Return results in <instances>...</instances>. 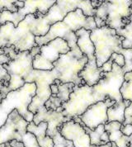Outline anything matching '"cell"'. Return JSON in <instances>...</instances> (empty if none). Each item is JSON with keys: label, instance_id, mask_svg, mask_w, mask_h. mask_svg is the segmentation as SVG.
Instances as JSON below:
<instances>
[{"label": "cell", "instance_id": "cell-38", "mask_svg": "<svg viewBox=\"0 0 132 147\" xmlns=\"http://www.w3.org/2000/svg\"><path fill=\"white\" fill-rule=\"evenodd\" d=\"M102 3V1H96V0H92L91 1V4H92V7L94 9H97Z\"/></svg>", "mask_w": 132, "mask_h": 147}, {"label": "cell", "instance_id": "cell-9", "mask_svg": "<svg viewBox=\"0 0 132 147\" xmlns=\"http://www.w3.org/2000/svg\"><path fill=\"white\" fill-rule=\"evenodd\" d=\"M87 63L88 57L85 55L80 57L70 51L65 55H60L59 59L53 63V65L54 69L59 72V80L62 84L73 83L75 86H79L86 84L79 74Z\"/></svg>", "mask_w": 132, "mask_h": 147}, {"label": "cell", "instance_id": "cell-39", "mask_svg": "<svg viewBox=\"0 0 132 147\" xmlns=\"http://www.w3.org/2000/svg\"><path fill=\"white\" fill-rule=\"evenodd\" d=\"M13 4L18 7V9L22 8V7H24V5H25L24 1H14V3H13Z\"/></svg>", "mask_w": 132, "mask_h": 147}, {"label": "cell", "instance_id": "cell-18", "mask_svg": "<svg viewBox=\"0 0 132 147\" xmlns=\"http://www.w3.org/2000/svg\"><path fill=\"white\" fill-rule=\"evenodd\" d=\"M121 126L122 124L118 121H110L104 125L109 135L110 142L115 143L117 147H130V136L121 132Z\"/></svg>", "mask_w": 132, "mask_h": 147}, {"label": "cell", "instance_id": "cell-33", "mask_svg": "<svg viewBox=\"0 0 132 147\" xmlns=\"http://www.w3.org/2000/svg\"><path fill=\"white\" fill-rule=\"evenodd\" d=\"M30 54H31V55L33 57V59L37 55H40V47H33L32 49L30 51Z\"/></svg>", "mask_w": 132, "mask_h": 147}, {"label": "cell", "instance_id": "cell-13", "mask_svg": "<svg viewBox=\"0 0 132 147\" xmlns=\"http://www.w3.org/2000/svg\"><path fill=\"white\" fill-rule=\"evenodd\" d=\"M56 3L55 0L49 1H24V7L18 9L17 13H11L9 11L4 10L0 13V26L5 24L6 22H12L14 27H18V24L27 15L36 14L40 12L43 15H46L49 12L50 8Z\"/></svg>", "mask_w": 132, "mask_h": 147}, {"label": "cell", "instance_id": "cell-20", "mask_svg": "<svg viewBox=\"0 0 132 147\" xmlns=\"http://www.w3.org/2000/svg\"><path fill=\"white\" fill-rule=\"evenodd\" d=\"M83 127L85 130L86 133L89 136L91 146H104L110 142L109 135L105 130L104 125H99L95 130H91L85 127L84 125Z\"/></svg>", "mask_w": 132, "mask_h": 147}, {"label": "cell", "instance_id": "cell-26", "mask_svg": "<svg viewBox=\"0 0 132 147\" xmlns=\"http://www.w3.org/2000/svg\"><path fill=\"white\" fill-rule=\"evenodd\" d=\"M14 1L9 0V1H5V0H0V13H3V11L7 10L11 13H17L18 11V8L16 7L14 4Z\"/></svg>", "mask_w": 132, "mask_h": 147}, {"label": "cell", "instance_id": "cell-28", "mask_svg": "<svg viewBox=\"0 0 132 147\" xmlns=\"http://www.w3.org/2000/svg\"><path fill=\"white\" fill-rule=\"evenodd\" d=\"M3 51L4 55H7V57H9L11 60H14V59L17 57L18 54L19 53V51H18L16 50L15 47H13V46H12V47H5V48L3 49Z\"/></svg>", "mask_w": 132, "mask_h": 147}, {"label": "cell", "instance_id": "cell-27", "mask_svg": "<svg viewBox=\"0 0 132 147\" xmlns=\"http://www.w3.org/2000/svg\"><path fill=\"white\" fill-rule=\"evenodd\" d=\"M125 121L122 123V126L126 125H131L132 124V102H131L130 106L126 107L125 110Z\"/></svg>", "mask_w": 132, "mask_h": 147}, {"label": "cell", "instance_id": "cell-6", "mask_svg": "<svg viewBox=\"0 0 132 147\" xmlns=\"http://www.w3.org/2000/svg\"><path fill=\"white\" fill-rule=\"evenodd\" d=\"M59 74L53 69L51 71L32 69L29 74L24 79L25 83H35L36 85V95L32 98L31 104L28 106V110L34 115L43 106L46 102L52 95L51 91V85L55 84V80H59Z\"/></svg>", "mask_w": 132, "mask_h": 147}, {"label": "cell", "instance_id": "cell-36", "mask_svg": "<svg viewBox=\"0 0 132 147\" xmlns=\"http://www.w3.org/2000/svg\"><path fill=\"white\" fill-rule=\"evenodd\" d=\"M10 60H11L10 58L7 57L4 54L3 55H0V65H3L5 64H7L8 62H10Z\"/></svg>", "mask_w": 132, "mask_h": 147}, {"label": "cell", "instance_id": "cell-40", "mask_svg": "<svg viewBox=\"0 0 132 147\" xmlns=\"http://www.w3.org/2000/svg\"><path fill=\"white\" fill-rule=\"evenodd\" d=\"M112 142H109L107 144H106L104 146H91V147H112Z\"/></svg>", "mask_w": 132, "mask_h": 147}, {"label": "cell", "instance_id": "cell-44", "mask_svg": "<svg viewBox=\"0 0 132 147\" xmlns=\"http://www.w3.org/2000/svg\"><path fill=\"white\" fill-rule=\"evenodd\" d=\"M0 147H5V145L3 144V145H0Z\"/></svg>", "mask_w": 132, "mask_h": 147}, {"label": "cell", "instance_id": "cell-43", "mask_svg": "<svg viewBox=\"0 0 132 147\" xmlns=\"http://www.w3.org/2000/svg\"><path fill=\"white\" fill-rule=\"evenodd\" d=\"M112 147H117V145H116L115 143H112Z\"/></svg>", "mask_w": 132, "mask_h": 147}, {"label": "cell", "instance_id": "cell-10", "mask_svg": "<svg viewBox=\"0 0 132 147\" xmlns=\"http://www.w3.org/2000/svg\"><path fill=\"white\" fill-rule=\"evenodd\" d=\"M96 102L97 101L92 94V87L87 84L74 86L69 101L61 106L63 108L62 113L65 117L72 120L73 117L84 113L88 107Z\"/></svg>", "mask_w": 132, "mask_h": 147}, {"label": "cell", "instance_id": "cell-24", "mask_svg": "<svg viewBox=\"0 0 132 147\" xmlns=\"http://www.w3.org/2000/svg\"><path fill=\"white\" fill-rule=\"evenodd\" d=\"M62 106V102L59 98L56 97V95H51V98L46 101L45 103V107L47 110H52L56 111L57 108Z\"/></svg>", "mask_w": 132, "mask_h": 147}, {"label": "cell", "instance_id": "cell-14", "mask_svg": "<svg viewBox=\"0 0 132 147\" xmlns=\"http://www.w3.org/2000/svg\"><path fill=\"white\" fill-rule=\"evenodd\" d=\"M27 122L14 109L8 115L5 124L0 128V145L10 142L11 140H22V137L27 132Z\"/></svg>", "mask_w": 132, "mask_h": 147}, {"label": "cell", "instance_id": "cell-7", "mask_svg": "<svg viewBox=\"0 0 132 147\" xmlns=\"http://www.w3.org/2000/svg\"><path fill=\"white\" fill-rule=\"evenodd\" d=\"M124 74L122 68L116 63H113L111 72H102V79L92 87V94L97 102L105 101L107 98L117 102L123 100L120 90L124 83Z\"/></svg>", "mask_w": 132, "mask_h": 147}, {"label": "cell", "instance_id": "cell-15", "mask_svg": "<svg viewBox=\"0 0 132 147\" xmlns=\"http://www.w3.org/2000/svg\"><path fill=\"white\" fill-rule=\"evenodd\" d=\"M116 102V101L107 98L105 101H100L88 107L85 113L79 117L85 127L95 130L99 125H105L108 122L107 109Z\"/></svg>", "mask_w": 132, "mask_h": 147}, {"label": "cell", "instance_id": "cell-17", "mask_svg": "<svg viewBox=\"0 0 132 147\" xmlns=\"http://www.w3.org/2000/svg\"><path fill=\"white\" fill-rule=\"evenodd\" d=\"M59 131L66 140L72 141L74 147H91L89 136L86 133L84 127L73 120L63 123L59 127Z\"/></svg>", "mask_w": 132, "mask_h": 147}, {"label": "cell", "instance_id": "cell-30", "mask_svg": "<svg viewBox=\"0 0 132 147\" xmlns=\"http://www.w3.org/2000/svg\"><path fill=\"white\" fill-rule=\"evenodd\" d=\"M113 63H114V62H113V60L110 58L109 60L106 62L105 64H103V65H102V66L100 68V69H101V70H102V72H103V73L111 72L112 69V65H113Z\"/></svg>", "mask_w": 132, "mask_h": 147}, {"label": "cell", "instance_id": "cell-23", "mask_svg": "<svg viewBox=\"0 0 132 147\" xmlns=\"http://www.w3.org/2000/svg\"><path fill=\"white\" fill-rule=\"evenodd\" d=\"M122 99L129 100L132 102V71L124 74V83L121 88Z\"/></svg>", "mask_w": 132, "mask_h": 147}, {"label": "cell", "instance_id": "cell-34", "mask_svg": "<svg viewBox=\"0 0 132 147\" xmlns=\"http://www.w3.org/2000/svg\"><path fill=\"white\" fill-rule=\"evenodd\" d=\"M94 21H95V23H96V26H97V28H102V27H105L106 23L102 19H100L97 17H94Z\"/></svg>", "mask_w": 132, "mask_h": 147}, {"label": "cell", "instance_id": "cell-1", "mask_svg": "<svg viewBox=\"0 0 132 147\" xmlns=\"http://www.w3.org/2000/svg\"><path fill=\"white\" fill-rule=\"evenodd\" d=\"M81 9L86 17H95L96 9L92 7L90 0L85 1H63L57 0L46 15L36 18L35 15H27L32 33L35 36H45L51 27L65 19L67 14L76 9Z\"/></svg>", "mask_w": 132, "mask_h": 147}, {"label": "cell", "instance_id": "cell-41", "mask_svg": "<svg viewBox=\"0 0 132 147\" xmlns=\"http://www.w3.org/2000/svg\"><path fill=\"white\" fill-rule=\"evenodd\" d=\"M130 147H132V134L130 136Z\"/></svg>", "mask_w": 132, "mask_h": 147}, {"label": "cell", "instance_id": "cell-29", "mask_svg": "<svg viewBox=\"0 0 132 147\" xmlns=\"http://www.w3.org/2000/svg\"><path fill=\"white\" fill-rule=\"evenodd\" d=\"M111 59L113 60L114 63H116L120 67L123 68V67L125 66V57L121 54L113 53L112 55V56H111Z\"/></svg>", "mask_w": 132, "mask_h": 147}, {"label": "cell", "instance_id": "cell-31", "mask_svg": "<svg viewBox=\"0 0 132 147\" xmlns=\"http://www.w3.org/2000/svg\"><path fill=\"white\" fill-rule=\"evenodd\" d=\"M2 80H6L9 82L10 76L6 71V69L3 68V66L0 65V82Z\"/></svg>", "mask_w": 132, "mask_h": 147}, {"label": "cell", "instance_id": "cell-19", "mask_svg": "<svg viewBox=\"0 0 132 147\" xmlns=\"http://www.w3.org/2000/svg\"><path fill=\"white\" fill-rule=\"evenodd\" d=\"M48 128L47 122H40L39 125H36L33 121L30 122L27 126V131L32 133L40 147H54V141L51 137L46 135Z\"/></svg>", "mask_w": 132, "mask_h": 147}, {"label": "cell", "instance_id": "cell-2", "mask_svg": "<svg viewBox=\"0 0 132 147\" xmlns=\"http://www.w3.org/2000/svg\"><path fill=\"white\" fill-rule=\"evenodd\" d=\"M36 85L35 83H26L22 88L7 94L0 104V128L5 124L8 115L14 109H17L27 122L33 121L34 114L28 110V106L36 95Z\"/></svg>", "mask_w": 132, "mask_h": 147}, {"label": "cell", "instance_id": "cell-37", "mask_svg": "<svg viewBox=\"0 0 132 147\" xmlns=\"http://www.w3.org/2000/svg\"><path fill=\"white\" fill-rule=\"evenodd\" d=\"M51 94L52 95H57L58 94V85L55 84H53L51 85Z\"/></svg>", "mask_w": 132, "mask_h": 147}, {"label": "cell", "instance_id": "cell-35", "mask_svg": "<svg viewBox=\"0 0 132 147\" xmlns=\"http://www.w3.org/2000/svg\"><path fill=\"white\" fill-rule=\"evenodd\" d=\"M10 146L12 147H25L22 141H18L17 140H13L9 142Z\"/></svg>", "mask_w": 132, "mask_h": 147}, {"label": "cell", "instance_id": "cell-5", "mask_svg": "<svg viewBox=\"0 0 132 147\" xmlns=\"http://www.w3.org/2000/svg\"><path fill=\"white\" fill-rule=\"evenodd\" d=\"M131 4L132 0L102 1V3L96 9L95 17L104 21L106 26L117 32L132 21Z\"/></svg>", "mask_w": 132, "mask_h": 147}, {"label": "cell", "instance_id": "cell-32", "mask_svg": "<svg viewBox=\"0 0 132 147\" xmlns=\"http://www.w3.org/2000/svg\"><path fill=\"white\" fill-rule=\"evenodd\" d=\"M121 131L124 135L130 136L132 134V124L131 125H126V126H121Z\"/></svg>", "mask_w": 132, "mask_h": 147}, {"label": "cell", "instance_id": "cell-21", "mask_svg": "<svg viewBox=\"0 0 132 147\" xmlns=\"http://www.w3.org/2000/svg\"><path fill=\"white\" fill-rule=\"evenodd\" d=\"M131 104L129 100H123L121 102H116L112 107L107 109V117L108 122L110 121H118L120 123H123L125 121V110Z\"/></svg>", "mask_w": 132, "mask_h": 147}, {"label": "cell", "instance_id": "cell-12", "mask_svg": "<svg viewBox=\"0 0 132 147\" xmlns=\"http://www.w3.org/2000/svg\"><path fill=\"white\" fill-rule=\"evenodd\" d=\"M70 51L67 41L61 38H56L46 45L40 47V54L33 59L32 66L36 70L51 71L60 55H65Z\"/></svg>", "mask_w": 132, "mask_h": 147}, {"label": "cell", "instance_id": "cell-11", "mask_svg": "<svg viewBox=\"0 0 132 147\" xmlns=\"http://www.w3.org/2000/svg\"><path fill=\"white\" fill-rule=\"evenodd\" d=\"M32 62L33 57L30 51H24L19 52L14 60L3 65L10 76L7 87L9 92L17 90L26 84L24 79L33 69Z\"/></svg>", "mask_w": 132, "mask_h": 147}, {"label": "cell", "instance_id": "cell-16", "mask_svg": "<svg viewBox=\"0 0 132 147\" xmlns=\"http://www.w3.org/2000/svg\"><path fill=\"white\" fill-rule=\"evenodd\" d=\"M70 121V119L65 117L62 113H57L56 111L47 110L45 106L41 107L37 113L34 115L33 122L37 126L40 122H47L48 128L46 135L51 138H54L59 133V127L65 122Z\"/></svg>", "mask_w": 132, "mask_h": 147}, {"label": "cell", "instance_id": "cell-42", "mask_svg": "<svg viewBox=\"0 0 132 147\" xmlns=\"http://www.w3.org/2000/svg\"><path fill=\"white\" fill-rule=\"evenodd\" d=\"M4 145H5V147H12V146H10L9 142H7V143H5Z\"/></svg>", "mask_w": 132, "mask_h": 147}, {"label": "cell", "instance_id": "cell-4", "mask_svg": "<svg viewBox=\"0 0 132 147\" xmlns=\"http://www.w3.org/2000/svg\"><path fill=\"white\" fill-rule=\"evenodd\" d=\"M90 39L95 47V56L98 68L111 58L112 54H121L123 50L121 44L124 37L118 36L114 29L107 26L91 31Z\"/></svg>", "mask_w": 132, "mask_h": 147}, {"label": "cell", "instance_id": "cell-25", "mask_svg": "<svg viewBox=\"0 0 132 147\" xmlns=\"http://www.w3.org/2000/svg\"><path fill=\"white\" fill-rule=\"evenodd\" d=\"M22 141L23 142L25 147H40L36 140V136L32 133L28 131L23 136Z\"/></svg>", "mask_w": 132, "mask_h": 147}, {"label": "cell", "instance_id": "cell-3", "mask_svg": "<svg viewBox=\"0 0 132 147\" xmlns=\"http://www.w3.org/2000/svg\"><path fill=\"white\" fill-rule=\"evenodd\" d=\"M36 36L32 33L28 18L26 16L18 27L12 22H6L0 26V55H3V49L13 46L19 52L30 51L33 47H37Z\"/></svg>", "mask_w": 132, "mask_h": 147}, {"label": "cell", "instance_id": "cell-8", "mask_svg": "<svg viewBox=\"0 0 132 147\" xmlns=\"http://www.w3.org/2000/svg\"><path fill=\"white\" fill-rule=\"evenodd\" d=\"M91 31L80 29L75 34L78 37L77 45L81 52L88 57V63L79 76L85 82L87 85L93 87L102 79V70L97 65L95 56V47L90 39Z\"/></svg>", "mask_w": 132, "mask_h": 147}, {"label": "cell", "instance_id": "cell-22", "mask_svg": "<svg viewBox=\"0 0 132 147\" xmlns=\"http://www.w3.org/2000/svg\"><path fill=\"white\" fill-rule=\"evenodd\" d=\"M55 84L58 85V94L56 95L57 98H59V99L62 102V104L64 102H68L69 99V96L72 94L73 91V88L74 84L73 83H68V84H62L59 80H55Z\"/></svg>", "mask_w": 132, "mask_h": 147}]
</instances>
